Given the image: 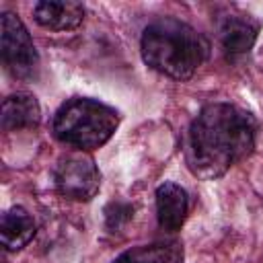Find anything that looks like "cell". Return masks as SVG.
Instances as JSON below:
<instances>
[{
    "instance_id": "obj_9",
    "label": "cell",
    "mask_w": 263,
    "mask_h": 263,
    "mask_svg": "<svg viewBox=\"0 0 263 263\" xmlns=\"http://www.w3.org/2000/svg\"><path fill=\"white\" fill-rule=\"evenodd\" d=\"M2 129H27V127H37L41 119V109L37 99L31 92H14L8 95L2 101Z\"/></svg>"
},
{
    "instance_id": "obj_2",
    "label": "cell",
    "mask_w": 263,
    "mask_h": 263,
    "mask_svg": "<svg viewBox=\"0 0 263 263\" xmlns=\"http://www.w3.org/2000/svg\"><path fill=\"white\" fill-rule=\"evenodd\" d=\"M144 62L175 80H187L205 62L210 43L191 25L162 16L152 21L140 39Z\"/></svg>"
},
{
    "instance_id": "obj_3",
    "label": "cell",
    "mask_w": 263,
    "mask_h": 263,
    "mask_svg": "<svg viewBox=\"0 0 263 263\" xmlns=\"http://www.w3.org/2000/svg\"><path fill=\"white\" fill-rule=\"evenodd\" d=\"M119 125V113L95 99H68L53 117V136L76 150H95L109 142Z\"/></svg>"
},
{
    "instance_id": "obj_7",
    "label": "cell",
    "mask_w": 263,
    "mask_h": 263,
    "mask_svg": "<svg viewBox=\"0 0 263 263\" xmlns=\"http://www.w3.org/2000/svg\"><path fill=\"white\" fill-rule=\"evenodd\" d=\"M33 16L49 31H72L84 21V6L72 0H43L35 4Z\"/></svg>"
},
{
    "instance_id": "obj_8",
    "label": "cell",
    "mask_w": 263,
    "mask_h": 263,
    "mask_svg": "<svg viewBox=\"0 0 263 263\" xmlns=\"http://www.w3.org/2000/svg\"><path fill=\"white\" fill-rule=\"evenodd\" d=\"M259 33L257 21L245 14H230L220 23V41L228 55L249 53Z\"/></svg>"
},
{
    "instance_id": "obj_11",
    "label": "cell",
    "mask_w": 263,
    "mask_h": 263,
    "mask_svg": "<svg viewBox=\"0 0 263 263\" xmlns=\"http://www.w3.org/2000/svg\"><path fill=\"white\" fill-rule=\"evenodd\" d=\"M113 263H183V247L177 240L140 245L123 251Z\"/></svg>"
},
{
    "instance_id": "obj_10",
    "label": "cell",
    "mask_w": 263,
    "mask_h": 263,
    "mask_svg": "<svg viewBox=\"0 0 263 263\" xmlns=\"http://www.w3.org/2000/svg\"><path fill=\"white\" fill-rule=\"evenodd\" d=\"M35 228H37L35 220L25 208L14 205V208L6 210L2 214V222H0L2 247L6 251H21L35 236Z\"/></svg>"
},
{
    "instance_id": "obj_6",
    "label": "cell",
    "mask_w": 263,
    "mask_h": 263,
    "mask_svg": "<svg viewBox=\"0 0 263 263\" xmlns=\"http://www.w3.org/2000/svg\"><path fill=\"white\" fill-rule=\"evenodd\" d=\"M189 195L177 183H162L156 189V218L158 226L166 232H177L187 220Z\"/></svg>"
},
{
    "instance_id": "obj_4",
    "label": "cell",
    "mask_w": 263,
    "mask_h": 263,
    "mask_svg": "<svg viewBox=\"0 0 263 263\" xmlns=\"http://www.w3.org/2000/svg\"><path fill=\"white\" fill-rule=\"evenodd\" d=\"M0 53L4 68L14 76L29 80L39 70V55L33 45V39L14 12H2L0 18Z\"/></svg>"
},
{
    "instance_id": "obj_5",
    "label": "cell",
    "mask_w": 263,
    "mask_h": 263,
    "mask_svg": "<svg viewBox=\"0 0 263 263\" xmlns=\"http://www.w3.org/2000/svg\"><path fill=\"white\" fill-rule=\"evenodd\" d=\"M53 185L60 195L76 201H88L101 187V171L92 156L82 150L62 156L53 168Z\"/></svg>"
},
{
    "instance_id": "obj_1",
    "label": "cell",
    "mask_w": 263,
    "mask_h": 263,
    "mask_svg": "<svg viewBox=\"0 0 263 263\" xmlns=\"http://www.w3.org/2000/svg\"><path fill=\"white\" fill-rule=\"evenodd\" d=\"M255 119L230 103L205 105L189 125L185 158L193 175L218 179L255 148Z\"/></svg>"
}]
</instances>
